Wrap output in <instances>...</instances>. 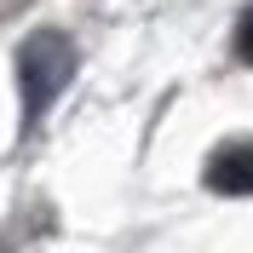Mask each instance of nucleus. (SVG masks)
<instances>
[{
    "mask_svg": "<svg viewBox=\"0 0 253 253\" xmlns=\"http://www.w3.org/2000/svg\"><path fill=\"white\" fill-rule=\"evenodd\" d=\"M69 75H75V46H69V35L41 29V35H29V41L17 46V98H23V132H35V126H41V115H46L52 104L63 98Z\"/></svg>",
    "mask_w": 253,
    "mask_h": 253,
    "instance_id": "obj_1",
    "label": "nucleus"
},
{
    "mask_svg": "<svg viewBox=\"0 0 253 253\" xmlns=\"http://www.w3.org/2000/svg\"><path fill=\"white\" fill-rule=\"evenodd\" d=\"M207 190L219 196H253V144H224L207 161Z\"/></svg>",
    "mask_w": 253,
    "mask_h": 253,
    "instance_id": "obj_2",
    "label": "nucleus"
},
{
    "mask_svg": "<svg viewBox=\"0 0 253 253\" xmlns=\"http://www.w3.org/2000/svg\"><path fill=\"white\" fill-rule=\"evenodd\" d=\"M236 58H242V63H253V6L236 17Z\"/></svg>",
    "mask_w": 253,
    "mask_h": 253,
    "instance_id": "obj_3",
    "label": "nucleus"
}]
</instances>
